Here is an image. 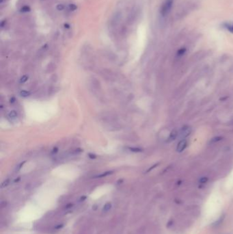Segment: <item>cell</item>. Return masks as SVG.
I'll use <instances>...</instances> for the list:
<instances>
[{
  "label": "cell",
  "instance_id": "cell-1",
  "mask_svg": "<svg viewBox=\"0 0 233 234\" xmlns=\"http://www.w3.org/2000/svg\"><path fill=\"white\" fill-rule=\"evenodd\" d=\"M174 0H165L161 8V14L163 16H166L170 12L173 5Z\"/></svg>",
  "mask_w": 233,
  "mask_h": 234
},
{
  "label": "cell",
  "instance_id": "cell-2",
  "mask_svg": "<svg viewBox=\"0 0 233 234\" xmlns=\"http://www.w3.org/2000/svg\"><path fill=\"white\" fill-rule=\"evenodd\" d=\"M191 133V128L189 126L185 125V126L183 127L181 129L178 133V136L180 137L181 140L185 139L187 136H189Z\"/></svg>",
  "mask_w": 233,
  "mask_h": 234
},
{
  "label": "cell",
  "instance_id": "cell-3",
  "mask_svg": "<svg viewBox=\"0 0 233 234\" xmlns=\"http://www.w3.org/2000/svg\"><path fill=\"white\" fill-rule=\"evenodd\" d=\"M187 141L185 140V139H183L181 141L178 143V145H177V147H176V151L177 152H182L185 149V148L187 147Z\"/></svg>",
  "mask_w": 233,
  "mask_h": 234
},
{
  "label": "cell",
  "instance_id": "cell-4",
  "mask_svg": "<svg viewBox=\"0 0 233 234\" xmlns=\"http://www.w3.org/2000/svg\"><path fill=\"white\" fill-rule=\"evenodd\" d=\"M178 132L176 130V129H174V130H172L171 132V133L170 134V136L168 137V142H172V141H174L175 139L176 138V137L178 136Z\"/></svg>",
  "mask_w": 233,
  "mask_h": 234
},
{
  "label": "cell",
  "instance_id": "cell-5",
  "mask_svg": "<svg viewBox=\"0 0 233 234\" xmlns=\"http://www.w3.org/2000/svg\"><path fill=\"white\" fill-rule=\"evenodd\" d=\"M224 27L230 33H233V23H226L224 24Z\"/></svg>",
  "mask_w": 233,
  "mask_h": 234
},
{
  "label": "cell",
  "instance_id": "cell-6",
  "mask_svg": "<svg viewBox=\"0 0 233 234\" xmlns=\"http://www.w3.org/2000/svg\"><path fill=\"white\" fill-rule=\"evenodd\" d=\"M111 208H112V204L110 203H107L104 206H103V211L104 212H107L108 211L111 210Z\"/></svg>",
  "mask_w": 233,
  "mask_h": 234
},
{
  "label": "cell",
  "instance_id": "cell-7",
  "mask_svg": "<svg viewBox=\"0 0 233 234\" xmlns=\"http://www.w3.org/2000/svg\"><path fill=\"white\" fill-rule=\"evenodd\" d=\"M17 116H18V114L14 110H12L8 114V117H10V118H16Z\"/></svg>",
  "mask_w": 233,
  "mask_h": 234
},
{
  "label": "cell",
  "instance_id": "cell-8",
  "mask_svg": "<svg viewBox=\"0 0 233 234\" xmlns=\"http://www.w3.org/2000/svg\"><path fill=\"white\" fill-rule=\"evenodd\" d=\"M30 92L27 91V90H22L20 92V95L23 97H27L30 95Z\"/></svg>",
  "mask_w": 233,
  "mask_h": 234
},
{
  "label": "cell",
  "instance_id": "cell-9",
  "mask_svg": "<svg viewBox=\"0 0 233 234\" xmlns=\"http://www.w3.org/2000/svg\"><path fill=\"white\" fill-rule=\"evenodd\" d=\"M113 171H107V172H105V173H102V174H100L99 175H97L96 177H98V178H100V177H106L107 175H109L111 174H112Z\"/></svg>",
  "mask_w": 233,
  "mask_h": 234
},
{
  "label": "cell",
  "instance_id": "cell-10",
  "mask_svg": "<svg viewBox=\"0 0 233 234\" xmlns=\"http://www.w3.org/2000/svg\"><path fill=\"white\" fill-rule=\"evenodd\" d=\"M185 51H186V49L185 48H181L177 52V55H178V56H182V55H184Z\"/></svg>",
  "mask_w": 233,
  "mask_h": 234
},
{
  "label": "cell",
  "instance_id": "cell-11",
  "mask_svg": "<svg viewBox=\"0 0 233 234\" xmlns=\"http://www.w3.org/2000/svg\"><path fill=\"white\" fill-rule=\"evenodd\" d=\"M130 149V151H133V152H141L142 151L141 149H139V148H133V147H130L129 148Z\"/></svg>",
  "mask_w": 233,
  "mask_h": 234
},
{
  "label": "cell",
  "instance_id": "cell-12",
  "mask_svg": "<svg viewBox=\"0 0 233 234\" xmlns=\"http://www.w3.org/2000/svg\"><path fill=\"white\" fill-rule=\"evenodd\" d=\"M221 138H222L221 137H216V138H213L211 139V143H217V142H218V141H221Z\"/></svg>",
  "mask_w": 233,
  "mask_h": 234
},
{
  "label": "cell",
  "instance_id": "cell-13",
  "mask_svg": "<svg viewBox=\"0 0 233 234\" xmlns=\"http://www.w3.org/2000/svg\"><path fill=\"white\" fill-rule=\"evenodd\" d=\"M28 79V76H23L22 78H21L20 79V82L21 83H24L25 81H27Z\"/></svg>",
  "mask_w": 233,
  "mask_h": 234
},
{
  "label": "cell",
  "instance_id": "cell-14",
  "mask_svg": "<svg viewBox=\"0 0 233 234\" xmlns=\"http://www.w3.org/2000/svg\"><path fill=\"white\" fill-rule=\"evenodd\" d=\"M68 8H69L70 10L74 11V10H75L76 9H77V6H76L75 4H70L69 6H68Z\"/></svg>",
  "mask_w": 233,
  "mask_h": 234
},
{
  "label": "cell",
  "instance_id": "cell-15",
  "mask_svg": "<svg viewBox=\"0 0 233 234\" xmlns=\"http://www.w3.org/2000/svg\"><path fill=\"white\" fill-rule=\"evenodd\" d=\"M207 181H208V178H207V177H202V178L200 179V182L201 183H207Z\"/></svg>",
  "mask_w": 233,
  "mask_h": 234
},
{
  "label": "cell",
  "instance_id": "cell-16",
  "mask_svg": "<svg viewBox=\"0 0 233 234\" xmlns=\"http://www.w3.org/2000/svg\"><path fill=\"white\" fill-rule=\"evenodd\" d=\"M8 183H9V180H8V179H7L6 181H4L2 184V188H4L6 187V186H7Z\"/></svg>",
  "mask_w": 233,
  "mask_h": 234
},
{
  "label": "cell",
  "instance_id": "cell-17",
  "mask_svg": "<svg viewBox=\"0 0 233 234\" xmlns=\"http://www.w3.org/2000/svg\"><path fill=\"white\" fill-rule=\"evenodd\" d=\"M29 10V8L28 6H24L21 8V12H27Z\"/></svg>",
  "mask_w": 233,
  "mask_h": 234
},
{
  "label": "cell",
  "instance_id": "cell-18",
  "mask_svg": "<svg viewBox=\"0 0 233 234\" xmlns=\"http://www.w3.org/2000/svg\"><path fill=\"white\" fill-rule=\"evenodd\" d=\"M64 8V6L62 4H59V5H57V9L58 10H62Z\"/></svg>",
  "mask_w": 233,
  "mask_h": 234
},
{
  "label": "cell",
  "instance_id": "cell-19",
  "mask_svg": "<svg viewBox=\"0 0 233 234\" xmlns=\"http://www.w3.org/2000/svg\"><path fill=\"white\" fill-rule=\"evenodd\" d=\"M89 157H90L91 159H94L96 157V155H94V154H89Z\"/></svg>",
  "mask_w": 233,
  "mask_h": 234
},
{
  "label": "cell",
  "instance_id": "cell-20",
  "mask_svg": "<svg viewBox=\"0 0 233 234\" xmlns=\"http://www.w3.org/2000/svg\"><path fill=\"white\" fill-rule=\"evenodd\" d=\"M157 165H158V164H155V165H154L152 167V168H150V169H148V171H147V172H148V171H151L152 169H154V168H155V167H156V166H157Z\"/></svg>",
  "mask_w": 233,
  "mask_h": 234
}]
</instances>
